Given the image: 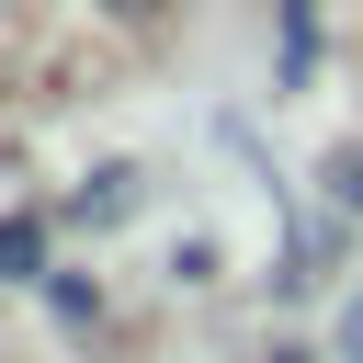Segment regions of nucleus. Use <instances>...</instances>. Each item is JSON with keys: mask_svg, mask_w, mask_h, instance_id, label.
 Segmentation results:
<instances>
[{"mask_svg": "<svg viewBox=\"0 0 363 363\" xmlns=\"http://www.w3.org/2000/svg\"><path fill=\"white\" fill-rule=\"evenodd\" d=\"M329 182H340V204H352V216H363V147H352V159H340V170H329Z\"/></svg>", "mask_w": 363, "mask_h": 363, "instance_id": "nucleus-1", "label": "nucleus"}, {"mask_svg": "<svg viewBox=\"0 0 363 363\" xmlns=\"http://www.w3.org/2000/svg\"><path fill=\"white\" fill-rule=\"evenodd\" d=\"M102 11H113V23H159V0H102Z\"/></svg>", "mask_w": 363, "mask_h": 363, "instance_id": "nucleus-2", "label": "nucleus"}]
</instances>
